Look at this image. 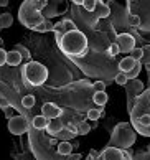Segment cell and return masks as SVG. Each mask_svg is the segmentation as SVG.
Returning <instances> with one entry per match:
<instances>
[{
    "label": "cell",
    "mask_w": 150,
    "mask_h": 160,
    "mask_svg": "<svg viewBox=\"0 0 150 160\" xmlns=\"http://www.w3.org/2000/svg\"><path fill=\"white\" fill-rule=\"evenodd\" d=\"M56 43L64 55L73 56V58L86 56L88 48H89L86 35L81 30H78V28L68 33H56Z\"/></svg>",
    "instance_id": "cell-1"
},
{
    "label": "cell",
    "mask_w": 150,
    "mask_h": 160,
    "mask_svg": "<svg viewBox=\"0 0 150 160\" xmlns=\"http://www.w3.org/2000/svg\"><path fill=\"white\" fill-rule=\"evenodd\" d=\"M135 139H137V134L132 129L130 124L119 122L112 130V135H111V140L107 144V147H114V149H119V150H129L135 144Z\"/></svg>",
    "instance_id": "cell-2"
},
{
    "label": "cell",
    "mask_w": 150,
    "mask_h": 160,
    "mask_svg": "<svg viewBox=\"0 0 150 160\" xmlns=\"http://www.w3.org/2000/svg\"><path fill=\"white\" fill-rule=\"evenodd\" d=\"M23 81L30 86H41L48 79V68L38 61H28L22 69Z\"/></svg>",
    "instance_id": "cell-3"
},
{
    "label": "cell",
    "mask_w": 150,
    "mask_h": 160,
    "mask_svg": "<svg viewBox=\"0 0 150 160\" xmlns=\"http://www.w3.org/2000/svg\"><path fill=\"white\" fill-rule=\"evenodd\" d=\"M18 20L22 22V25L33 30L35 27H38L40 23L45 22V17L41 12H38L33 7V2H23L18 10Z\"/></svg>",
    "instance_id": "cell-4"
},
{
    "label": "cell",
    "mask_w": 150,
    "mask_h": 160,
    "mask_svg": "<svg viewBox=\"0 0 150 160\" xmlns=\"http://www.w3.org/2000/svg\"><path fill=\"white\" fill-rule=\"evenodd\" d=\"M148 106H150V89H143L139 96L135 98V101L132 102V108L129 109L130 114V122H135L139 117L148 114Z\"/></svg>",
    "instance_id": "cell-5"
},
{
    "label": "cell",
    "mask_w": 150,
    "mask_h": 160,
    "mask_svg": "<svg viewBox=\"0 0 150 160\" xmlns=\"http://www.w3.org/2000/svg\"><path fill=\"white\" fill-rule=\"evenodd\" d=\"M8 130H10V134H13V135L25 134L27 130H28V121H27V117H25V116H17V114H15V116L8 121Z\"/></svg>",
    "instance_id": "cell-6"
},
{
    "label": "cell",
    "mask_w": 150,
    "mask_h": 160,
    "mask_svg": "<svg viewBox=\"0 0 150 160\" xmlns=\"http://www.w3.org/2000/svg\"><path fill=\"white\" fill-rule=\"evenodd\" d=\"M135 43H137V40L130 33H121L116 38V45L119 46V51H122V53H130L135 48Z\"/></svg>",
    "instance_id": "cell-7"
},
{
    "label": "cell",
    "mask_w": 150,
    "mask_h": 160,
    "mask_svg": "<svg viewBox=\"0 0 150 160\" xmlns=\"http://www.w3.org/2000/svg\"><path fill=\"white\" fill-rule=\"evenodd\" d=\"M61 114H63V109L55 102H45L43 106H41V116L46 117L48 121L56 119V117H59Z\"/></svg>",
    "instance_id": "cell-8"
},
{
    "label": "cell",
    "mask_w": 150,
    "mask_h": 160,
    "mask_svg": "<svg viewBox=\"0 0 150 160\" xmlns=\"http://www.w3.org/2000/svg\"><path fill=\"white\" fill-rule=\"evenodd\" d=\"M125 89H127V94H129V109H130L132 98H137L143 91V84H142V81H139V79H132V81H127Z\"/></svg>",
    "instance_id": "cell-9"
},
{
    "label": "cell",
    "mask_w": 150,
    "mask_h": 160,
    "mask_svg": "<svg viewBox=\"0 0 150 160\" xmlns=\"http://www.w3.org/2000/svg\"><path fill=\"white\" fill-rule=\"evenodd\" d=\"M64 127V124L63 121L59 119V117H56V119H50L48 121V126H46V132L51 135V137H56V135L63 130Z\"/></svg>",
    "instance_id": "cell-10"
},
{
    "label": "cell",
    "mask_w": 150,
    "mask_h": 160,
    "mask_svg": "<svg viewBox=\"0 0 150 160\" xmlns=\"http://www.w3.org/2000/svg\"><path fill=\"white\" fill-rule=\"evenodd\" d=\"M101 160H124L122 150L114 149V147H106V149L101 152Z\"/></svg>",
    "instance_id": "cell-11"
},
{
    "label": "cell",
    "mask_w": 150,
    "mask_h": 160,
    "mask_svg": "<svg viewBox=\"0 0 150 160\" xmlns=\"http://www.w3.org/2000/svg\"><path fill=\"white\" fill-rule=\"evenodd\" d=\"M109 13H111V8L107 7L104 2H101V0H96L94 15L98 17V18H106V17H109Z\"/></svg>",
    "instance_id": "cell-12"
},
{
    "label": "cell",
    "mask_w": 150,
    "mask_h": 160,
    "mask_svg": "<svg viewBox=\"0 0 150 160\" xmlns=\"http://www.w3.org/2000/svg\"><path fill=\"white\" fill-rule=\"evenodd\" d=\"M5 63L8 64V66H18L22 63V56L18 55L17 51H7V56H5Z\"/></svg>",
    "instance_id": "cell-13"
},
{
    "label": "cell",
    "mask_w": 150,
    "mask_h": 160,
    "mask_svg": "<svg viewBox=\"0 0 150 160\" xmlns=\"http://www.w3.org/2000/svg\"><path fill=\"white\" fill-rule=\"evenodd\" d=\"M137 64V61H134L130 56H127V58H124V60H121V63H119V69H121V73H129V71L132 69Z\"/></svg>",
    "instance_id": "cell-14"
},
{
    "label": "cell",
    "mask_w": 150,
    "mask_h": 160,
    "mask_svg": "<svg viewBox=\"0 0 150 160\" xmlns=\"http://www.w3.org/2000/svg\"><path fill=\"white\" fill-rule=\"evenodd\" d=\"M58 153H59V155H69V153H73V147H71V142L69 140H61V142H59V144H58Z\"/></svg>",
    "instance_id": "cell-15"
},
{
    "label": "cell",
    "mask_w": 150,
    "mask_h": 160,
    "mask_svg": "<svg viewBox=\"0 0 150 160\" xmlns=\"http://www.w3.org/2000/svg\"><path fill=\"white\" fill-rule=\"evenodd\" d=\"M92 101H94V104H98L99 108H102V106H106V104H107V101H109V96H107V92H106V91L94 92Z\"/></svg>",
    "instance_id": "cell-16"
},
{
    "label": "cell",
    "mask_w": 150,
    "mask_h": 160,
    "mask_svg": "<svg viewBox=\"0 0 150 160\" xmlns=\"http://www.w3.org/2000/svg\"><path fill=\"white\" fill-rule=\"evenodd\" d=\"M91 129H92V126H91V124H88V122H84V121H81V122L76 124L78 135H88L89 132H91Z\"/></svg>",
    "instance_id": "cell-17"
},
{
    "label": "cell",
    "mask_w": 150,
    "mask_h": 160,
    "mask_svg": "<svg viewBox=\"0 0 150 160\" xmlns=\"http://www.w3.org/2000/svg\"><path fill=\"white\" fill-rule=\"evenodd\" d=\"M12 23H13V15L12 13H2L0 15V28H10Z\"/></svg>",
    "instance_id": "cell-18"
},
{
    "label": "cell",
    "mask_w": 150,
    "mask_h": 160,
    "mask_svg": "<svg viewBox=\"0 0 150 160\" xmlns=\"http://www.w3.org/2000/svg\"><path fill=\"white\" fill-rule=\"evenodd\" d=\"M13 51L18 53V55L22 56V60H27V63H28L30 60H32V53H30V50H28V48H25V46H22V45H15Z\"/></svg>",
    "instance_id": "cell-19"
},
{
    "label": "cell",
    "mask_w": 150,
    "mask_h": 160,
    "mask_svg": "<svg viewBox=\"0 0 150 160\" xmlns=\"http://www.w3.org/2000/svg\"><path fill=\"white\" fill-rule=\"evenodd\" d=\"M32 124H33V127H35V129L43 130V129H46V126H48V119L40 114V116H37V117H35V119L32 121Z\"/></svg>",
    "instance_id": "cell-20"
},
{
    "label": "cell",
    "mask_w": 150,
    "mask_h": 160,
    "mask_svg": "<svg viewBox=\"0 0 150 160\" xmlns=\"http://www.w3.org/2000/svg\"><path fill=\"white\" fill-rule=\"evenodd\" d=\"M101 116H104V109H102V108H98V109L92 108V109L88 111V119H89V121H94V122H96Z\"/></svg>",
    "instance_id": "cell-21"
},
{
    "label": "cell",
    "mask_w": 150,
    "mask_h": 160,
    "mask_svg": "<svg viewBox=\"0 0 150 160\" xmlns=\"http://www.w3.org/2000/svg\"><path fill=\"white\" fill-rule=\"evenodd\" d=\"M142 71V64L137 63L134 68H132L129 73H125V78H127V81H132V79H137V76H139V73Z\"/></svg>",
    "instance_id": "cell-22"
},
{
    "label": "cell",
    "mask_w": 150,
    "mask_h": 160,
    "mask_svg": "<svg viewBox=\"0 0 150 160\" xmlns=\"http://www.w3.org/2000/svg\"><path fill=\"white\" fill-rule=\"evenodd\" d=\"M35 102H37V99H35V96H32V94H28V96H23L22 98V104L25 109H32Z\"/></svg>",
    "instance_id": "cell-23"
},
{
    "label": "cell",
    "mask_w": 150,
    "mask_h": 160,
    "mask_svg": "<svg viewBox=\"0 0 150 160\" xmlns=\"http://www.w3.org/2000/svg\"><path fill=\"white\" fill-rule=\"evenodd\" d=\"M61 33H68V32H73L76 30V25H74V22H71V20H63L61 22Z\"/></svg>",
    "instance_id": "cell-24"
},
{
    "label": "cell",
    "mask_w": 150,
    "mask_h": 160,
    "mask_svg": "<svg viewBox=\"0 0 150 160\" xmlns=\"http://www.w3.org/2000/svg\"><path fill=\"white\" fill-rule=\"evenodd\" d=\"M142 56H143V51H142V48H137V46H135V48L130 51V58H132L134 61H137V63H140Z\"/></svg>",
    "instance_id": "cell-25"
},
{
    "label": "cell",
    "mask_w": 150,
    "mask_h": 160,
    "mask_svg": "<svg viewBox=\"0 0 150 160\" xmlns=\"http://www.w3.org/2000/svg\"><path fill=\"white\" fill-rule=\"evenodd\" d=\"M129 25L130 27H140V17L139 15H135V13H130L129 15Z\"/></svg>",
    "instance_id": "cell-26"
},
{
    "label": "cell",
    "mask_w": 150,
    "mask_h": 160,
    "mask_svg": "<svg viewBox=\"0 0 150 160\" xmlns=\"http://www.w3.org/2000/svg\"><path fill=\"white\" fill-rule=\"evenodd\" d=\"M82 8L86 12H94V7H96V0H84V2L81 3Z\"/></svg>",
    "instance_id": "cell-27"
},
{
    "label": "cell",
    "mask_w": 150,
    "mask_h": 160,
    "mask_svg": "<svg viewBox=\"0 0 150 160\" xmlns=\"http://www.w3.org/2000/svg\"><path fill=\"white\" fill-rule=\"evenodd\" d=\"M119 53H121V51H119V46L116 43H111L109 48H107V55H109L111 58H114V56H117Z\"/></svg>",
    "instance_id": "cell-28"
},
{
    "label": "cell",
    "mask_w": 150,
    "mask_h": 160,
    "mask_svg": "<svg viewBox=\"0 0 150 160\" xmlns=\"http://www.w3.org/2000/svg\"><path fill=\"white\" fill-rule=\"evenodd\" d=\"M33 7L37 8L38 12H41L43 8L48 7V2H46V0H33Z\"/></svg>",
    "instance_id": "cell-29"
},
{
    "label": "cell",
    "mask_w": 150,
    "mask_h": 160,
    "mask_svg": "<svg viewBox=\"0 0 150 160\" xmlns=\"http://www.w3.org/2000/svg\"><path fill=\"white\" fill-rule=\"evenodd\" d=\"M114 81H116L119 86H125V84H127V78H125L124 73H119L116 78H114Z\"/></svg>",
    "instance_id": "cell-30"
},
{
    "label": "cell",
    "mask_w": 150,
    "mask_h": 160,
    "mask_svg": "<svg viewBox=\"0 0 150 160\" xmlns=\"http://www.w3.org/2000/svg\"><path fill=\"white\" fill-rule=\"evenodd\" d=\"M106 89V81H96L94 82V91L96 92H101Z\"/></svg>",
    "instance_id": "cell-31"
},
{
    "label": "cell",
    "mask_w": 150,
    "mask_h": 160,
    "mask_svg": "<svg viewBox=\"0 0 150 160\" xmlns=\"http://www.w3.org/2000/svg\"><path fill=\"white\" fill-rule=\"evenodd\" d=\"M3 111H5V117H7V119H8V121H10V119H12V117H13V116H15V112H13V109H12V106H7V108H5Z\"/></svg>",
    "instance_id": "cell-32"
},
{
    "label": "cell",
    "mask_w": 150,
    "mask_h": 160,
    "mask_svg": "<svg viewBox=\"0 0 150 160\" xmlns=\"http://www.w3.org/2000/svg\"><path fill=\"white\" fill-rule=\"evenodd\" d=\"M64 160H81V153H69L64 157Z\"/></svg>",
    "instance_id": "cell-33"
},
{
    "label": "cell",
    "mask_w": 150,
    "mask_h": 160,
    "mask_svg": "<svg viewBox=\"0 0 150 160\" xmlns=\"http://www.w3.org/2000/svg\"><path fill=\"white\" fill-rule=\"evenodd\" d=\"M5 56H7V51H5L3 48H0V66L5 64Z\"/></svg>",
    "instance_id": "cell-34"
},
{
    "label": "cell",
    "mask_w": 150,
    "mask_h": 160,
    "mask_svg": "<svg viewBox=\"0 0 150 160\" xmlns=\"http://www.w3.org/2000/svg\"><path fill=\"white\" fill-rule=\"evenodd\" d=\"M134 160H148V150L147 152H142V153H139Z\"/></svg>",
    "instance_id": "cell-35"
},
{
    "label": "cell",
    "mask_w": 150,
    "mask_h": 160,
    "mask_svg": "<svg viewBox=\"0 0 150 160\" xmlns=\"http://www.w3.org/2000/svg\"><path fill=\"white\" fill-rule=\"evenodd\" d=\"M122 157H124V160H134V157L130 155L129 150H122Z\"/></svg>",
    "instance_id": "cell-36"
},
{
    "label": "cell",
    "mask_w": 150,
    "mask_h": 160,
    "mask_svg": "<svg viewBox=\"0 0 150 160\" xmlns=\"http://www.w3.org/2000/svg\"><path fill=\"white\" fill-rule=\"evenodd\" d=\"M7 106H8V101L5 98H2V99H0V109H5Z\"/></svg>",
    "instance_id": "cell-37"
},
{
    "label": "cell",
    "mask_w": 150,
    "mask_h": 160,
    "mask_svg": "<svg viewBox=\"0 0 150 160\" xmlns=\"http://www.w3.org/2000/svg\"><path fill=\"white\" fill-rule=\"evenodd\" d=\"M89 157H91V158L94 160V158H98V157H99V153H98V152H96V150L92 149L91 152H89Z\"/></svg>",
    "instance_id": "cell-38"
},
{
    "label": "cell",
    "mask_w": 150,
    "mask_h": 160,
    "mask_svg": "<svg viewBox=\"0 0 150 160\" xmlns=\"http://www.w3.org/2000/svg\"><path fill=\"white\" fill-rule=\"evenodd\" d=\"M0 5H2V7H7V5H8V0H0Z\"/></svg>",
    "instance_id": "cell-39"
}]
</instances>
